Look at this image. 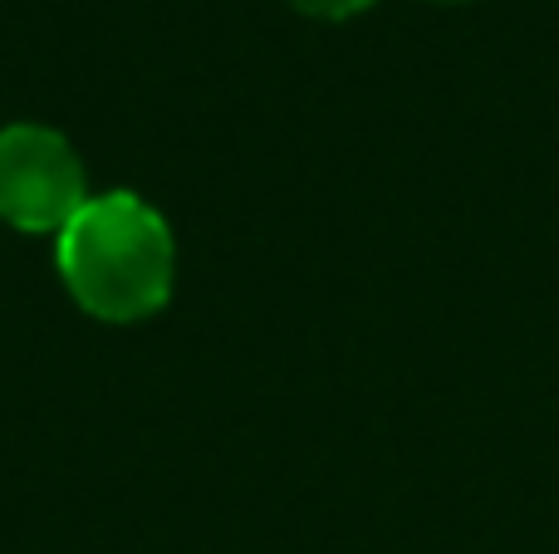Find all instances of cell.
<instances>
[{
    "label": "cell",
    "mask_w": 559,
    "mask_h": 554,
    "mask_svg": "<svg viewBox=\"0 0 559 554\" xmlns=\"http://www.w3.org/2000/svg\"><path fill=\"white\" fill-rule=\"evenodd\" d=\"M55 270L69 300L98 324H143L177 285V236L138 192H94L55 236Z\"/></svg>",
    "instance_id": "cell-1"
},
{
    "label": "cell",
    "mask_w": 559,
    "mask_h": 554,
    "mask_svg": "<svg viewBox=\"0 0 559 554\" xmlns=\"http://www.w3.org/2000/svg\"><path fill=\"white\" fill-rule=\"evenodd\" d=\"M88 177L74 143L49 123L0 128V221L25 236H59L88 202Z\"/></svg>",
    "instance_id": "cell-2"
},
{
    "label": "cell",
    "mask_w": 559,
    "mask_h": 554,
    "mask_svg": "<svg viewBox=\"0 0 559 554\" xmlns=\"http://www.w3.org/2000/svg\"><path fill=\"white\" fill-rule=\"evenodd\" d=\"M289 5L309 20H354L364 10H373L378 0H289Z\"/></svg>",
    "instance_id": "cell-3"
}]
</instances>
